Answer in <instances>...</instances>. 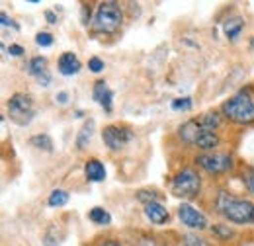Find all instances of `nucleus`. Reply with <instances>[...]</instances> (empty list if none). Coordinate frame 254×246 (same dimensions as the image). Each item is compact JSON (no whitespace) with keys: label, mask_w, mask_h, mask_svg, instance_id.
<instances>
[{"label":"nucleus","mask_w":254,"mask_h":246,"mask_svg":"<svg viewBox=\"0 0 254 246\" xmlns=\"http://www.w3.org/2000/svg\"><path fill=\"white\" fill-rule=\"evenodd\" d=\"M133 139V131L129 127H120V125H108L102 131V141L110 151H120Z\"/></svg>","instance_id":"nucleus-7"},{"label":"nucleus","mask_w":254,"mask_h":246,"mask_svg":"<svg viewBox=\"0 0 254 246\" xmlns=\"http://www.w3.org/2000/svg\"><path fill=\"white\" fill-rule=\"evenodd\" d=\"M182 245L184 246H209L207 245V241L199 239L197 235H186V237L182 239Z\"/></svg>","instance_id":"nucleus-24"},{"label":"nucleus","mask_w":254,"mask_h":246,"mask_svg":"<svg viewBox=\"0 0 254 246\" xmlns=\"http://www.w3.org/2000/svg\"><path fill=\"white\" fill-rule=\"evenodd\" d=\"M178 217L190 229H197L199 231V229H205V225H207V219L203 217V213H199L195 207H191L190 203H182L178 207Z\"/></svg>","instance_id":"nucleus-8"},{"label":"nucleus","mask_w":254,"mask_h":246,"mask_svg":"<svg viewBox=\"0 0 254 246\" xmlns=\"http://www.w3.org/2000/svg\"><path fill=\"white\" fill-rule=\"evenodd\" d=\"M195 164L209 174H223L233 168V156L225 153H203L195 158Z\"/></svg>","instance_id":"nucleus-6"},{"label":"nucleus","mask_w":254,"mask_h":246,"mask_svg":"<svg viewBox=\"0 0 254 246\" xmlns=\"http://www.w3.org/2000/svg\"><path fill=\"white\" fill-rule=\"evenodd\" d=\"M84 174H86V178L90 180V182H104V178H106V168H104V164L100 162V160H88L86 164H84Z\"/></svg>","instance_id":"nucleus-12"},{"label":"nucleus","mask_w":254,"mask_h":246,"mask_svg":"<svg viewBox=\"0 0 254 246\" xmlns=\"http://www.w3.org/2000/svg\"><path fill=\"white\" fill-rule=\"evenodd\" d=\"M0 22H2V26H4V28H12V30H16V31L20 30V26H18L14 20H10V18H8L4 12L0 14Z\"/></svg>","instance_id":"nucleus-28"},{"label":"nucleus","mask_w":254,"mask_h":246,"mask_svg":"<svg viewBox=\"0 0 254 246\" xmlns=\"http://www.w3.org/2000/svg\"><path fill=\"white\" fill-rule=\"evenodd\" d=\"M92 98L96 102L106 110V112H112V102H114V92L108 88L106 80H98L94 84V90H92Z\"/></svg>","instance_id":"nucleus-9"},{"label":"nucleus","mask_w":254,"mask_h":246,"mask_svg":"<svg viewBox=\"0 0 254 246\" xmlns=\"http://www.w3.org/2000/svg\"><path fill=\"white\" fill-rule=\"evenodd\" d=\"M199 189H201V180H199V176L191 168L180 170L172 178V193L176 197L191 199V197H195L199 193Z\"/></svg>","instance_id":"nucleus-5"},{"label":"nucleus","mask_w":254,"mask_h":246,"mask_svg":"<svg viewBox=\"0 0 254 246\" xmlns=\"http://www.w3.org/2000/svg\"><path fill=\"white\" fill-rule=\"evenodd\" d=\"M215 205H217V211L227 217L231 223H237V225L254 223V203H251V201L235 199L231 193L221 191Z\"/></svg>","instance_id":"nucleus-1"},{"label":"nucleus","mask_w":254,"mask_h":246,"mask_svg":"<svg viewBox=\"0 0 254 246\" xmlns=\"http://www.w3.org/2000/svg\"><path fill=\"white\" fill-rule=\"evenodd\" d=\"M94 127H96L94 120L84 122L82 129L78 131V137H76V147H78V149L88 147V143H90V139H92V133H94Z\"/></svg>","instance_id":"nucleus-15"},{"label":"nucleus","mask_w":254,"mask_h":246,"mask_svg":"<svg viewBox=\"0 0 254 246\" xmlns=\"http://www.w3.org/2000/svg\"><path fill=\"white\" fill-rule=\"evenodd\" d=\"M124 22V12L116 2H102L96 10L94 30L100 33H116Z\"/></svg>","instance_id":"nucleus-3"},{"label":"nucleus","mask_w":254,"mask_h":246,"mask_svg":"<svg viewBox=\"0 0 254 246\" xmlns=\"http://www.w3.org/2000/svg\"><path fill=\"white\" fill-rule=\"evenodd\" d=\"M88 217H90V221L96 223V225H110L112 223V215L104 209V207H92L90 211H88Z\"/></svg>","instance_id":"nucleus-18"},{"label":"nucleus","mask_w":254,"mask_h":246,"mask_svg":"<svg viewBox=\"0 0 254 246\" xmlns=\"http://www.w3.org/2000/svg\"><path fill=\"white\" fill-rule=\"evenodd\" d=\"M28 70H30V74H33V76L43 74L47 70V59L45 57H33L32 61L28 62Z\"/></svg>","instance_id":"nucleus-22"},{"label":"nucleus","mask_w":254,"mask_h":246,"mask_svg":"<svg viewBox=\"0 0 254 246\" xmlns=\"http://www.w3.org/2000/svg\"><path fill=\"white\" fill-rule=\"evenodd\" d=\"M135 197L139 199V201H143L145 205H149V203H159L160 197L159 191H155V189H139L137 193H135Z\"/></svg>","instance_id":"nucleus-21"},{"label":"nucleus","mask_w":254,"mask_h":246,"mask_svg":"<svg viewBox=\"0 0 254 246\" xmlns=\"http://www.w3.org/2000/svg\"><path fill=\"white\" fill-rule=\"evenodd\" d=\"M211 231H213V235H217L219 239H231L235 233L233 231H229L227 227H223V225H213L211 227Z\"/></svg>","instance_id":"nucleus-26"},{"label":"nucleus","mask_w":254,"mask_h":246,"mask_svg":"<svg viewBox=\"0 0 254 246\" xmlns=\"http://www.w3.org/2000/svg\"><path fill=\"white\" fill-rule=\"evenodd\" d=\"M8 53L14 55V57H22V55H24V47H20V45H10V47H8Z\"/></svg>","instance_id":"nucleus-29"},{"label":"nucleus","mask_w":254,"mask_h":246,"mask_svg":"<svg viewBox=\"0 0 254 246\" xmlns=\"http://www.w3.org/2000/svg\"><path fill=\"white\" fill-rule=\"evenodd\" d=\"M145 215H147V219L151 223H155V225H164L168 221V211L160 203H149V205H145Z\"/></svg>","instance_id":"nucleus-13"},{"label":"nucleus","mask_w":254,"mask_h":246,"mask_svg":"<svg viewBox=\"0 0 254 246\" xmlns=\"http://www.w3.org/2000/svg\"><path fill=\"white\" fill-rule=\"evenodd\" d=\"M30 143H32L33 147L41 149V151H47V153H51V151H53V141H51V137H49V135H45V133L33 135Z\"/></svg>","instance_id":"nucleus-20"},{"label":"nucleus","mask_w":254,"mask_h":246,"mask_svg":"<svg viewBox=\"0 0 254 246\" xmlns=\"http://www.w3.org/2000/svg\"><path fill=\"white\" fill-rule=\"evenodd\" d=\"M191 98H176L174 102H172V110L174 112H188L191 110Z\"/></svg>","instance_id":"nucleus-23"},{"label":"nucleus","mask_w":254,"mask_h":246,"mask_svg":"<svg viewBox=\"0 0 254 246\" xmlns=\"http://www.w3.org/2000/svg\"><path fill=\"white\" fill-rule=\"evenodd\" d=\"M6 108L10 114V120L16 125H28L35 118V104L30 94H14L8 100Z\"/></svg>","instance_id":"nucleus-4"},{"label":"nucleus","mask_w":254,"mask_h":246,"mask_svg":"<svg viewBox=\"0 0 254 246\" xmlns=\"http://www.w3.org/2000/svg\"><path fill=\"white\" fill-rule=\"evenodd\" d=\"M45 18H47V22H49V24H55V22H57V16H55L53 12H49V10L45 12Z\"/></svg>","instance_id":"nucleus-32"},{"label":"nucleus","mask_w":254,"mask_h":246,"mask_svg":"<svg viewBox=\"0 0 254 246\" xmlns=\"http://www.w3.org/2000/svg\"><path fill=\"white\" fill-rule=\"evenodd\" d=\"M35 78H37V80L41 82V86H47V84H49V80H51V78H49V74H47V70H45L43 74H39V76H35Z\"/></svg>","instance_id":"nucleus-30"},{"label":"nucleus","mask_w":254,"mask_h":246,"mask_svg":"<svg viewBox=\"0 0 254 246\" xmlns=\"http://www.w3.org/2000/svg\"><path fill=\"white\" fill-rule=\"evenodd\" d=\"M247 185H249V189H251V191L254 193V172L247 176Z\"/></svg>","instance_id":"nucleus-31"},{"label":"nucleus","mask_w":254,"mask_h":246,"mask_svg":"<svg viewBox=\"0 0 254 246\" xmlns=\"http://www.w3.org/2000/svg\"><path fill=\"white\" fill-rule=\"evenodd\" d=\"M197 131H199V125H197V122H195V120H190V122H186L184 125H180L178 135H180V139H182V141H186V143H191V145H193Z\"/></svg>","instance_id":"nucleus-16"},{"label":"nucleus","mask_w":254,"mask_h":246,"mask_svg":"<svg viewBox=\"0 0 254 246\" xmlns=\"http://www.w3.org/2000/svg\"><path fill=\"white\" fill-rule=\"evenodd\" d=\"M35 41H37V45H41V47H49V45L53 43V35L47 33V31H39V33L35 35Z\"/></svg>","instance_id":"nucleus-25"},{"label":"nucleus","mask_w":254,"mask_h":246,"mask_svg":"<svg viewBox=\"0 0 254 246\" xmlns=\"http://www.w3.org/2000/svg\"><path fill=\"white\" fill-rule=\"evenodd\" d=\"M100 246H120V243H116V241H106V243H102Z\"/></svg>","instance_id":"nucleus-34"},{"label":"nucleus","mask_w":254,"mask_h":246,"mask_svg":"<svg viewBox=\"0 0 254 246\" xmlns=\"http://www.w3.org/2000/svg\"><path fill=\"white\" fill-rule=\"evenodd\" d=\"M80 61H78V57L74 55V53H63L61 57H59V72L64 74V76H72V74H76L78 70H80Z\"/></svg>","instance_id":"nucleus-10"},{"label":"nucleus","mask_w":254,"mask_h":246,"mask_svg":"<svg viewBox=\"0 0 254 246\" xmlns=\"http://www.w3.org/2000/svg\"><path fill=\"white\" fill-rule=\"evenodd\" d=\"M68 191H64V189H53L51 191V195H49V199H47V203L51 205V207H63L68 203Z\"/></svg>","instance_id":"nucleus-19"},{"label":"nucleus","mask_w":254,"mask_h":246,"mask_svg":"<svg viewBox=\"0 0 254 246\" xmlns=\"http://www.w3.org/2000/svg\"><path fill=\"white\" fill-rule=\"evenodd\" d=\"M243 26H245V20L241 16H231L225 24H223V31L229 39H237L239 33L243 31Z\"/></svg>","instance_id":"nucleus-14"},{"label":"nucleus","mask_w":254,"mask_h":246,"mask_svg":"<svg viewBox=\"0 0 254 246\" xmlns=\"http://www.w3.org/2000/svg\"><path fill=\"white\" fill-rule=\"evenodd\" d=\"M223 114L235 123L254 122V102L249 92H239L223 104Z\"/></svg>","instance_id":"nucleus-2"},{"label":"nucleus","mask_w":254,"mask_h":246,"mask_svg":"<svg viewBox=\"0 0 254 246\" xmlns=\"http://www.w3.org/2000/svg\"><path fill=\"white\" fill-rule=\"evenodd\" d=\"M66 100H68L66 92H59V94H57V102H59V104H66Z\"/></svg>","instance_id":"nucleus-33"},{"label":"nucleus","mask_w":254,"mask_h":246,"mask_svg":"<svg viewBox=\"0 0 254 246\" xmlns=\"http://www.w3.org/2000/svg\"><path fill=\"white\" fill-rule=\"evenodd\" d=\"M197 125L201 127V129H207V131H213L215 127H219V116L215 114V112H207V114H203V116H199L197 120Z\"/></svg>","instance_id":"nucleus-17"},{"label":"nucleus","mask_w":254,"mask_h":246,"mask_svg":"<svg viewBox=\"0 0 254 246\" xmlns=\"http://www.w3.org/2000/svg\"><path fill=\"white\" fill-rule=\"evenodd\" d=\"M193 145H197V147L203 149V151H209V149H215V147L219 145V137L215 135V131H207V129H201V127H199Z\"/></svg>","instance_id":"nucleus-11"},{"label":"nucleus","mask_w":254,"mask_h":246,"mask_svg":"<svg viewBox=\"0 0 254 246\" xmlns=\"http://www.w3.org/2000/svg\"><path fill=\"white\" fill-rule=\"evenodd\" d=\"M88 68H90L92 72H102V70H104V61L98 59V57H92V59L88 61Z\"/></svg>","instance_id":"nucleus-27"}]
</instances>
